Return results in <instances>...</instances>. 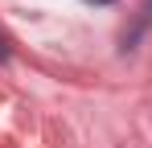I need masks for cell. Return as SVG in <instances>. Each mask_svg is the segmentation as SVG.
<instances>
[{"mask_svg":"<svg viewBox=\"0 0 152 148\" xmlns=\"http://www.w3.org/2000/svg\"><path fill=\"white\" fill-rule=\"evenodd\" d=\"M4 58H8V41L0 37V62H4Z\"/></svg>","mask_w":152,"mask_h":148,"instance_id":"cell-1","label":"cell"},{"mask_svg":"<svg viewBox=\"0 0 152 148\" xmlns=\"http://www.w3.org/2000/svg\"><path fill=\"white\" fill-rule=\"evenodd\" d=\"M91 4H115V0H91Z\"/></svg>","mask_w":152,"mask_h":148,"instance_id":"cell-2","label":"cell"}]
</instances>
